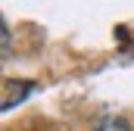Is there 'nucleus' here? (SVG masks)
Wrapping results in <instances>:
<instances>
[{
	"label": "nucleus",
	"instance_id": "obj_1",
	"mask_svg": "<svg viewBox=\"0 0 134 131\" xmlns=\"http://www.w3.org/2000/svg\"><path fill=\"white\" fill-rule=\"evenodd\" d=\"M94 131H131V128H128L125 119H119V116H106V119H100V122L94 125Z\"/></svg>",
	"mask_w": 134,
	"mask_h": 131
}]
</instances>
